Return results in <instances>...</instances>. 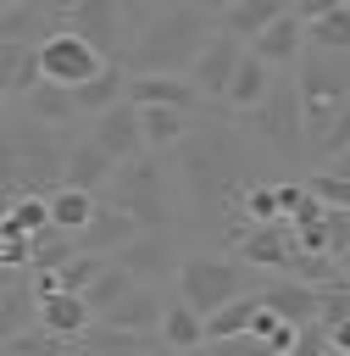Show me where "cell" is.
<instances>
[{"mask_svg":"<svg viewBox=\"0 0 350 356\" xmlns=\"http://www.w3.org/2000/svg\"><path fill=\"white\" fill-rule=\"evenodd\" d=\"M67 33L94 44L106 61H122V50H128V22H122L117 0H72L67 6Z\"/></svg>","mask_w":350,"mask_h":356,"instance_id":"cell-9","label":"cell"},{"mask_svg":"<svg viewBox=\"0 0 350 356\" xmlns=\"http://www.w3.org/2000/svg\"><path fill=\"white\" fill-rule=\"evenodd\" d=\"M228 256H239L250 273H272V278H289V267H294L300 245H294V228H289V222H250Z\"/></svg>","mask_w":350,"mask_h":356,"instance_id":"cell-10","label":"cell"},{"mask_svg":"<svg viewBox=\"0 0 350 356\" xmlns=\"http://www.w3.org/2000/svg\"><path fill=\"white\" fill-rule=\"evenodd\" d=\"M156 339H161V350H167V356H194V350L206 345V317H200V312H189V306L172 295V300H167V312H161Z\"/></svg>","mask_w":350,"mask_h":356,"instance_id":"cell-23","label":"cell"},{"mask_svg":"<svg viewBox=\"0 0 350 356\" xmlns=\"http://www.w3.org/2000/svg\"><path fill=\"white\" fill-rule=\"evenodd\" d=\"M328 356H333V350H328Z\"/></svg>","mask_w":350,"mask_h":356,"instance_id":"cell-45","label":"cell"},{"mask_svg":"<svg viewBox=\"0 0 350 356\" xmlns=\"http://www.w3.org/2000/svg\"><path fill=\"white\" fill-rule=\"evenodd\" d=\"M283 11H289V0H222V6H211V22H217V33H228L250 50Z\"/></svg>","mask_w":350,"mask_h":356,"instance_id":"cell-13","label":"cell"},{"mask_svg":"<svg viewBox=\"0 0 350 356\" xmlns=\"http://www.w3.org/2000/svg\"><path fill=\"white\" fill-rule=\"evenodd\" d=\"M328 172H339V178H350V150H344L339 161H328Z\"/></svg>","mask_w":350,"mask_h":356,"instance_id":"cell-41","label":"cell"},{"mask_svg":"<svg viewBox=\"0 0 350 356\" xmlns=\"http://www.w3.org/2000/svg\"><path fill=\"white\" fill-rule=\"evenodd\" d=\"M100 273H106V256H83V250H78V256L56 273V284H61V295H89Z\"/></svg>","mask_w":350,"mask_h":356,"instance_id":"cell-33","label":"cell"},{"mask_svg":"<svg viewBox=\"0 0 350 356\" xmlns=\"http://www.w3.org/2000/svg\"><path fill=\"white\" fill-rule=\"evenodd\" d=\"M128 289H139V284H133V278H128V273H122L117 261H106V273L94 278V289H89L83 300H89V312H94V317H106V312H111V306H117V300H122Z\"/></svg>","mask_w":350,"mask_h":356,"instance_id":"cell-32","label":"cell"},{"mask_svg":"<svg viewBox=\"0 0 350 356\" xmlns=\"http://www.w3.org/2000/svg\"><path fill=\"white\" fill-rule=\"evenodd\" d=\"M100 67H106V56H100L94 44H83L78 33H67V28L39 44V78L56 83V89H83Z\"/></svg>","mask_w":350,"mask_h":356,"instance_id":"cell-8","label":"cell"},{"mask_svg":"<svg viewBox=\"0 0 350 356\" xmlns=\"http://www.w3.org/2000/svg\"><path fill=\"white\" fill-rule=\"evenodd\" d=\"M289 356H328V334L311 323V328H300V339H294V350Z\"/></svg>","mask_w":350,"mask_h":356,"instance_id":"cell-38","label":"cell"},{"mask_svg":"<svg viewBox=\"0 0 350 356\" xmlns=\"http://www.w3.org/2000/svg\"><path fill=\"white\" fill-rule=\"evenodd\" d=\"M22 117H33V122H44V128H72L78 122V100H72V89H56V83H33L28 95H22Z\"/></svg>","mask_w":350,"mask_h":356,"instance_id":"cell-25","label":"cell"},{"mask_svg":"<svg viewBox=\"0 0 350 356\" xmlns=\"http://www.w3.org/2000/svg\"><path fill=\"white\" fill-rule=\"evenodd\" d=\"M306 50H328V56H350V6L333 0L317 22H306Z\"/></svg>","mask_w":350,"mask_h":356,"instance_id":"cell-27","label":"cell"},{"mask_svg":"<svg viewBox=\"0 0 350 356\" xmlns=\"http://www.w3.org/2000/svg\"><path fill=\"white\" fill-rule=\"evenodd\" d=\"M39 328L56 334V339H67V345H78L94 328V312H89L83 295H44L39 300Z\"/></svg>","mask_w":350,"mask_h":356,"instance_id":"cell-22","label":"cell"},{"mask_svg":"<svg viewBox=\"0 0 350 356\" xmlns=\"http://www.w3.org/2000/svg\"><path fill=\"white\" fill-rule=\"evenodd\" d=\"M350 317V284H333V289H317V328H333Z\"/></svg>","mask_w":350,"mask_h":356,"instance_id":"cell-36","label":"cell"},{"mask_svg":"<svg viewBox=\"0 0 350 356\" xmlns=\"http://www.w3.org/2000/svg\"><path fill=\"white\" fill-rule=\"evenodd\" d=\"M322 334H328V350H333V356H350V317L333 323V328H322Z\"/></svg>","mask_w":350,"mask_h":356,"instance_id":"cell-39","label":"cell"},{"mask_svg":"<svg viewBox=\"0 0 350 356\" xmlns=\"http://www.w3.org/2000/svg\"><path fill=\"white\" fill-rule=\"evenodd\" d=\"M144 356H167V350H144Z\"/></svg>","mask_w":350,"mask_h":356,"instance_id":"cell-43","label":"cell"},{"mask_svg":"<svg viewBox=\"0 0 350 356\" xmlns=\"http://www.w3.org/2000/svg\"><path fill=\"white\" fill-rule=\"evenodd\" d=\"M17 284H22V273H17V267H0V295H6V289H17Z\"/></svg>","mask_w":350,"mask_h":356,"instance_id":"cell-40","label":"cell"},{"mask_svg":"<svg viewBox=\"0 0 350 356\" xmlns=\"http://www.w3.org/2000/svg\"><path fill=\"white\" fill-rule=\"evenodd\" d=\"M256 312H261V300H256V295H244V300H228L222 312H211V317H206V345L244 339V334L256 328Z\"/></svg>","mask_w":350,"mask_h":356,"instance_id":"cell-30","label":"cell"},{"mask_svg":"<svg viewBox=\"0 0 350 356\" xmlns=\"http://www.w3.org/2000/svg\"><path fill=\"white\" fill-rule=\"evenodd\" d=\"M256 300H261L278 323H289V328H311V323H317V289L300 284V278H261V284H256Z\"/></svg>","mask_w":350,"mask_h":356,"instance_id":"cell-15","label":"cell"},{"mask_svg":"<svg viewBox=\"0 0 350 356\" xmlns=\"http://www.w3.org/2000/svg\"><path fill=\"white\" fill-rule=\"evenodd\" d=\"M39 83V50H28V44H0V95L11 100H22L28 89Z\"/></svg>","mask_w":350,"mask_h":356,"instance_id":"cell-29","label":"cell"},{"mask_svg":"<svg viewBox=\"0 0 350 356\" xmlns=\"http://www.w3.org/2000/svg\"><path fill=\"white\" fill-rule=\"evenodd\" d=\"M78 356H94V350H83V345H78Z\"/></svg>","mask_w":350,"mask_h":356,"instance_id":"cell-44","label":"cell"},{"mask_svg":"<svg viewBox=\"0 0 350 356\" xmlns=\"http://www.w3.org/2000/svg\"><path fill=\"white\" fill-rule=\"evenodd\" d=\"M239 211H244V222H283V211H278V184H250V189L239 195Z\"/></svg>","mask_w":350,"mask_h":356,"instance_id":"cell-34","label":"cell"},{"mask_svg":"<svg viewBox=\"0 0 350 356\" xmlns=\"http://www.w3.org/2000/svg\"><path fill=\"white\" fill-rule=\"evenodd\" d=\"M100 200H106V206H117V211H128V217L139 222V234H167V228H172V217H178V211H172V178H167L161 156L122 161Z\"/></svg>","mask_w":350,"mask_h":356,"instance_id":"cell-4","label":"cell"},{"mask_svg":"<svg viewBox=\"0 0 350 356\" xmlns=\"http://www.w3.org/2000/svg\"><path fill=\"white\" fill-rule=\"evenodd\" d=\"M67 134L44 128L33 117H6L0 122V189L11 200L22 195H56L67 184Z\"/></svg>","mask_w":350,"mask_h":356,"instance_id":"cell-3","label":"cell"},{"mask_svg":"<svg viewBox=\"0 0 350 356\" xmlns=\"http://www.w3.org/2000/svg\"><path fill=\"white\" fill-rule=\"evenodd\" d=\"M133 111H139V106H133ZM139 128H144V150L161 156V150H178V145L194 134V117H189V111H161V106H150V111H139Z\"/></svg>","mask_w":350,"mask_h":356,"instance_id":"cell-26","label":"cell"},{"mask_svg":"<svg viewBox=\"0 0 350 356\" xmlns=\"http://www.w3.org/2000/svg\"><path fill=\"white\" fill-rule=\"evenodd\" d=\"M128 239H139V222H133L128 211H117V206H106V200H100V206H94V217H89V228L78 234V250H83V256H106V261H111Z\"/></svg>","mask_w":350,"mask_h":356,"instance_id":"cell-18","label":"cell"},{"mask_svg":"<svg viewBox=\"0 0 350 356\" xmlns=\"http://www.w3.org/2000/svg\"><path fill=\"white\" fill-rule=\"evenodd\" d=\"M306 189H311L328 211H350V178H339V172H328V167H322V172H311V184H306Z\"/></svg>","mask_w":350,"mask_h":356,"instance_id":"cell-35","label":"cell"},{"mask_svg":"<svg viewBox=\"0 0 350 356\" xmlns=\"http://www.w3.org/2000/svg\"><path fill=\"white\" fill-rule=\"evenodd\" d=\"M278 156H300L306 150V111H300V89H294V72H278L272 78V95L261 100V111L244 117Z\"/></svg>","mask_w":350,"mask_h":356,"instance_id":"cell-7","label":"cell"},{"mask_svg":"<svg viewBox=\"0 0 350 356\" xmlns=\"http://www.w3.org/2000/svg\"><path fill=\"white\" fill-rule=\"evenodd\" d=\"M194 356H272V350H267L261 339H250V334H244V339H222V345H200Z\"/></svg>","mask_w":350,"mask_h":356,"instance_id":"cell-37","label":"cell"},{"mask_svg":"<svg viewBox=\"0 0 350 356\" xmlns=\"http://www.w3.org/2000/svg\"><path fill=\"white\" fill-rule=\"evenodd\" d=\"M28 328H39V300H33V284L22 278L17 289L0 295V350H6L17 334H28Z\"/></svg>","mask_w":350,"mask_h":356,"instance_id":"cell-28","label":"cell"},{"mask_svg":"<svg viewBox=\"0 0 350 356\" xmlns=\"http://www.w3.org/2000/svg\"><path fill=\"white\" fill-rule=\"evenodd\" d=\"M161 312H167V295L161 289H128L106 317H94V323H106V328H122V334H156L161 328Z\"/></svg>","mask_w":350,"mask_h":356,"instance_id":"cell-20","label":"cell"},{"mask_svg":"<svg viewBox=\"0 0 350 356\" xmlns=\"http://www.w3.org/2000/svg\"><path fill=\"white\" fill-rule=\"evenodd\" d=\"M272 78H278V72L244 50V61H239V72H233V83H228V95H222V111H233V117L261 111V100L272 95Z\"/></svg>","mask_w":350,"mask_h":356,"instance_id":"cell-21","label":"cell"},{"mask_svg":"<svg viewBox=\"0 0 350 356\" xmlns=\"http://www.w3.org/2000/svg\"><path fill=\"white\" fill-rule=\"evenodd\" d=\"M89 139L122 167V161H139V156H150L144 150V128H139V111L122 100V106H111V111H100L94 122H89Z\"/></svg>","mask_w":350,"mask_h":356,"instance_id":"cell-14","label":"cell"},{"mask_svg":"<svg viewBox=\"0 0 350 356\" xmlns=\"http://www.w3.org/2000/svg\"><path fill=\"white\" fill-rule=\"evenodd\" d=\"M178 300L189 306V312H200V317H211V312H222L228 300H244V295H256V278H250V267L239 261V256H228V250H189L183 261H178Z\"/></svg>","mask_w":350,"mask_h":356,"instance_id":"cell-5","label":"cell"},{"mask_svg":"<svg viewBox=\"0 0 350 356\" xmlns=\"http://www.w3.org/2000/svg\"><path fill=\"white\" fill-rule=\"evenodd\" d=\"M111 178H117V161H111L89 134L67 145V189H83V195H94V200H100Z\"/></svg>","mask_w":350,"mask_h":356,"instance_id":"cell-17","label":"cell"},{"mask_svg":"<svg viewBox=\"0 0 350 356\" xmlns=\"http://www.w3.org/2000/svg\"><path fill=\"white\" fill-rule=\"evenodd\" d=\"M128 106H139V111L161 106V111H189V117L206 111V100L194 95L189 78H128Z\"/></svg>","mask_w":350,"mask_h":356,"instance_id":"cell-16","label":"cell"},{"mask_svg":"<svg viewBox=\"0 0 350 356\" xmlns=\"http://www.w3.org/2000/svg\"><path fill=\"white\" fill-rule=\"evenodd\" d=\"M294 89H300V111H306V150L311 139L328 128V117L350 100V56H328V50H306L294 67Z\"/></svg>","mask_w":350,"mask_h":356,"instance_id":"cell-6","label":"cell"},{"mask_svg":"<svg viewBox=\"0 0 350 356\" xmlns=\"http://www.w3.org/2000/svg\"><path fill=\"white\" fill-rule=\"evenodd\" d=\"M72 100H78V117L89 111V122H94L100 111H111V106L128 100V67H122V61H106L83 89H72Z\"/></svg>","mask_w":350,"mask_h":356,"instance_id":"cell-24","label":"cell"},{"mask_svg":"<svg viewBox=\"0 0 350 356\" xmlns=\"http://www.w3.org/2000/svg\"><path fill=\"white\" fill-rule=\"evenodd\" d=\"M133 284H144V289H156L161 278H178V245L167 239V234H139V239H128L117 256H111Z\"/></svg>","mask_w":350,"mask_h":356,"instance_id":"cell-12","label":"cell"},{"mask_svg":"<svg viewBox=\"0 0 350 356\" xmlns=\"http://www.w3.org/2000/svg\"><path fill=\"white\" fill-rule=\"evenodd\" d=\"M172 161H178L183 200H189V211H194L200 222H228V217L239 211V195L250 189V178H244L250 156H244V139H239L233 122H206V128H194V134L172 150Z\"/></svg>","mask_w":350,"mask_h":356,"instance_id":"cell-2","label":"cell"},{"mask_svg":"<svg viewBox=\"0 0 350 356\" xmlns=\"http://www.w3.org/2000/svg\"><path fill=\"white\" fill-rule=\"evenodd\" d=\"M339 267H344V284H350V256H344V261H339Z\"/></svg>","mask_w":350,"mask_h":356,"instance_id":"cell-42","label":"cell"},{"mask_svg":"<svg viewBox=\"0 0 350 356\" xmlns=\"http://www.w3.org/2000/svg\"><path fill=\"white\" fill-rule=\"evenodd\" d=\"M239 61H244V44H239V39H228V33H211V39L200 44V56H194V67H189L183 78L194 83V95H200L206 106H222V95H228V83H233Z\"/></svg>","mask_w":350,"mask_h":356,"instance_id":"cell-11","label":"cell"},{"mask_svg":"<svg viewBox=\"0 0 350 356\" xmlns=\"http://www.w3.org/2000/svg\"><path fill=\"white\" fill-rule=\"evenodd\" d=\"M94 206H100L94 195H83V189H67V184H61V189L50 195V228H61V234H72V239H78V234L89 228Z\"/></svg>","mask_w":350,"mask_h":356,"instance_id":"cell-31","label":"cell"},{"mask_svg":"<svg viewBox=\"0 0 350 356\" xmlns=\"http://www.w3.org/2000/svg\"><path fill=\"white\" fill-rule=\"evenodd\" d=\"M122 22H128V50H122L128 78H183L200 44L217 33L211 6H194V0L122 6Z\"/></svg>","mask_w":350,"mask_h":356,"instance_id":"cell-1","label":"cell"},{"mask_svg":"<svg viewBox=\"0 0 350 356\" xmlns=\"http://www.w3.org/2000/svg\"><path fill=\"white\" fill-rule=\"evenodd\" d=\"M250 56H256V61H267L272 72H294V67H300V56H306V28L294 22V11H283V17H278V22L250 44Z\"/></svg>","mask_w":350,"mask_h":356,"instance_id":"cell-19","label":"cell"}]
</instances>
